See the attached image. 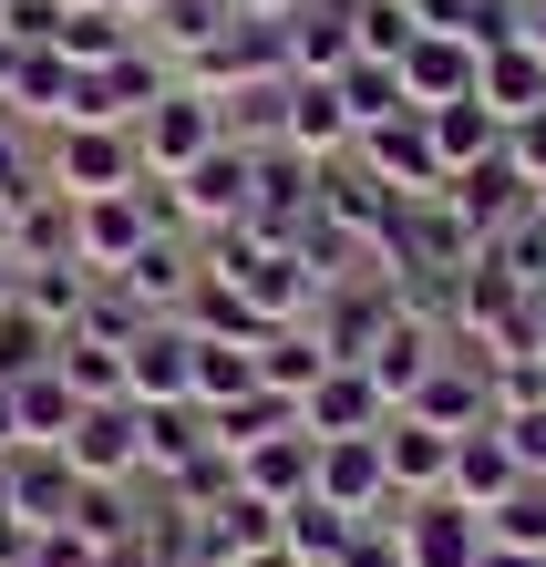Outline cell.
Returning <instances> with one entry per match:
<instances>
[{"instance_id":"cell-47","label":"cell","mask_w":546,"mask_h":567,"mask_svg":"<svg viewBox=\"0 0 546 567\" xmlns=\"http://www.w3.org/2000/svg\"><path fill=\"white\" fill-rule=\"evenodd\" d=\"M536 217H546V186H536Z\"/></svg>"},{"instance_id":"cell-16","label":"cell","mask_w":546,"mask_h":567,"mask_svg":"<svg viewBox=\"0 0 546 567\" xmlns=\"http://www.w3.org/2000/svg\"><path fill=\"white\" fill-rule=\"evenodd\" d=\"M474 83H485V52H474V42H454V31H413V52H402V93H413V114L464 104Z\"/></svg>"},{"instance_id":"cell-42","label":"cell","mask_w":546,"mask_h":567,"mask_svg":"<svg viewBox=\"0 0 546 567\" xmlns=\"http://www.w3.org/2000/svg\"><path fill=\"white\" fill-rule=\"evenodd\" d=\"M227 11H237V21H289L299 0H227Z\"/></svg>"},{"instance_id":"cell-18","label":"cell","mask_w":546,"mask_h":567,"mask_svg":"<svg viewBox=\"0 0 546 567\" xmlns=\"http://www.w3.org/2000/svg\"><path fill=\"white\" fill-rule=\"evenodd\" d=\"M83 475L62 464V444H21L11 454V526H73Z\"/></svg>"},{"instance_id":"cell-29","label":"cell","mask_w":546,"mask_h":567,"mask_svg":"<svg viewBox=\"0 0 546 567\" xmlns=\"http://www.w3.org/2000/svg\"><path fill=\"white\" fill-rule=\"evenodd\" d=\"M31 196H52V145H31V124L0 114V217H21Z\"/></svg>"},{"instance_id":"cell-1","label":"cell","mask_w":546,"mask_h":567,"mask_svg":"<svg viewBox=\"0 0 546 567\" xmlns=\"http://www.w3.org/2000/svg\"><path fill=\"white\" fill-rule=\"evenodd\" d=\"M176 186V227L186 238H217V227H248V207H258V145H217V155H196L186 176H165Z\"/></svg>"},{"instance_id":"cell-27","label":"cell","mask_w":546,"mask_h":567,"mask_svg":"<svg viewBox=\"0 0 546 567\" xmlns=\"http://www.w3.org/2000/svg\"><path fill=\"white\" fill-rule=\"evenodd\" d=\"M330 372V351H320V330L310 320H289V330H258V382L268 392H299L310 403V382Z\"/></svg>"},{"instance_id":"cell-9","label":"cell","mask_w":546,"mask_h":567,"mask_svg":"<svg viewBox=\"0 0 546 567\" xmlns=\"http://www.w3.org/2000/svg\"><path fill=\"white\" fill-rule=\"evenodd\" d=\"M320 495L340 516H382V506H413V495H392V464H382V433H340V444H320Z\"/></svg>"},{"instance_id":"cell-12","label":"cell","mask_w":546,"mask_h":567,"mask_svg":"<svg viewBox=\"0 0 546 567\" xmlns=\"http://www.w3.org/2000/svg\"><path fill=\"white\" fill-rule=\"evenodd\" d=\"M0 114H21V124H52V135H62V124L83 114V73H73V62H62L52 42H31V52L11 62V83H0Z\"/></svg>"},{"instance_id":"cell-2","label":"cell","mask_w":546,"mask_h":567,"mask_svg":"<svg viewBox=\"0 0 546 567\" xmlns=\"http://www.w3.org/2000/svg\"><path fill=\"white\" fill-rule=\"evenodd\" d=\"M145 186V155H134V124H62L52 135V196H124Z\"/></svg>"},{"instance_id":"cell-3","label":"cell","mask_w":546,"mask_h":567,"mask_svg":"<svg viewBox=\"0 0 546 567\" xmlns=\"http://www.w3.org/2000/svg\"><path fill=\"white\" fill-rule=\"evenodd\" d=\"M227 145V114L207 104V93H186V83H165L145 124H134V155H145V176H186L196 155H217Z\"/></svg>"},{"instance_id":"cell-40","label":"cell","mask_w":546,"mask_h":567,"mask_svg":"<svg viewBox=\"0 0 546 567\" xmlns=\"http://www.w3.org/2000/svg\"><path fill=\"white\" fill-rule=\"evenodd\" d=\"M505 165H516L526 186H546V114H526V124H505Z\"/></svg>"},{"instance_id":"cell-4","label":"cell","mask_w":546,"mask_h":567,"mask_svg":"<svg viewBox=\"0 0 546 567\" xmlns=\"http://www.w3.org/2000/svg\"><path fill=\"white\" fill-rule=\"evenodd\" d=\"M155 238H165V217L145 207V186H124V196H83V207H73V258H83L93 279H124Z\"/></svg>"},{"instance_id":"cell-31","label":"cell","mask_w":546,"mask_h":567,"mask_svg":"<svg viewBox=\"0 0 546 567\" xmlns=\"http://www.w3.org/2000/svg\"><path fill=\"white\" fill-rule=\"evenodd\" d=\"M207 547H217V567H237V557H258V547H279V506H258V495L237 485L227 506H207Z\"/></svg>"},{"instance_id":"cell-33","label":"cell","mask_w":546,"mask_h":567,"mask_svg":"<svg viewBox=\"0 0 546 567\" xmlns=\"http://www.w3.org/2000/svg\"><path fill=\"white\" fill-rule=\"evenodd\" d=\"M237 392H258V341H207L196 330V403H237Z\"/></svg>"},{"instance_id":"cell-30","label":"cell","mask_w":546,"mask_h":567,"mask_svg":"<svg viewBox=\"0 0 546 567\" xmlns=\"http://www.w3.org/2000/svg\"><path fill=\"white\" fill-rule=\"evenodd\" d=\"M237 11H227V0H155V11H145V52H207L217 42V31H227Z\"/></svg>"},{"instance_id":"cell-17","label":"cell","mask_w":546,"mask_h":567,"mask_svg":"<svg viewBox=\"0 0 546 567\" xmlns=\"http://www.w3.org/2000/svg\"><path fill=\"white\" fill-rule=\"evenodd\" d=\"M443 196H454V217H464V227H474V238H485V248H495L505 227H516V217L536 207V186H526V176H516V165H505V155H485V165H464V176L443 186Z\"/></svg>"},{"instance_id":"cell-25","label":"cell","mask_w":546,"mask_h":567,"mask_svg":"<svg viewBox=\"0 0 546 567\" xmlns=\"http://www.w3.org/2000/svg\"><path fill=\"white\" fill-rule=\"evenodd\" d=\"M485 114L495 124H526V114H546V62L526 52V42H505V52H485Z\"/></svg>"},{"instance_id":"cell-10","label":"cell","mask_w":546,"mask_h":567,"mask_svg":"<svg viewBox=\"0 0 546 567\" xmlns=\"http://www.w3.org/2000/svg\"><path fill=\"white\" fill-rule=\"evenodd\" d=\"M279 145L299 155V165H340L361 145V124H351V104H340V83H289L279 93Z\"/></svg>"},{"instance_id":"cell-41","label":"cell","mask_w":546,"mask_h":567,"mask_svg":"<svg viewBox=\"0 0 546 567\" xmlns=\"http://www.w3.org/2000/svg\"><path fill=\"white\" fill-rule=\"evenodd\" d=\"M516 42H526V52L546 62V0H526V21H516Z\"/></svg>"},{"instance_id":"cell-7","label":"cell","mask_w":546,"mask_h":567,"mask_svg":"<svg viewBox=\"0 0 546 567\" xmlns=\"http://www.w3.org/2000/svg\"><path fill=\"white\" fill-rule=\"evenodd\" d=\"M402 413H413V423H433V433H485V423H495V382H485V351H474V341H454V351L433 361V382H423V392H413Z\"/></svg>"},{"instance_id":"cell-14","label":"cell","mask_w":546,"mask_h":567,"mask_svg":"<svg viewBox=\"0 0 546 567\" xmlns=\"http://www.w3.org/2000/svg\"><path fill=\"white\" fill-rule=\"evenodd\" d=\"M124 392H134V403H196V330L155 320L145 341L124 351Z\"/></svg>"},{"instance_id":"cell-11","label":"cell","mask_w":546,"mask_h":567,"mask_svg":"<svg viewBox=\"0 0 546 567\" xmlns=\"http://www.w3.org/2000/svg\"><path fill=\"white\" fill-rule=\"evenodd\" d=\"M299 423H310V444H340V433H382L392 403H382V382H371L361 361H330L310 382V403H299Z\"/></svg>"},{"instance_id":"cell-46","label":"cell","mask_w":546,"mask_h":567,"mask_svg":"<svg viewBox=\"0 0 546 567\" xmlns=\"http://www.w3.org/2000/svg\"><path fill=\"white\" fill-rule=\"evenodd\" d=\"M62 11H114V0H62Z\"/></svg>"},{"instance_id":"cell-13","label":"cell","mask_w":546,"mask_h":567,"mask_svg":"<svg viewBox=\"0 0 546 567\" xmlns=\"http://www.w3.org/2000/svg\"><path fill=\"white\" fill-rule=\"evenodd\" d=\"M351 62H361L351 0H299V11H289V73L299 83H340Z\"/></svg>"},{"instance_id":"cell-6","label":"cell","mask_w":546,"mask_h":567,"mask_svg":"<svg viewBox=\"0 0 546 567\" xmlns=\"http://www.w3.org/2000/svg\"><path fill=\"white\" fill-rule=\"evenodd\" d=\"M371 526L402 537V567H485V516H464L454 495H423V506H382Z\"/></svg>"},{"instance_id":"cell-44","label":"cell","mask_w":546,"mask_h":567,"mask_svg":"<svg viewBox=\"0 0 546 567\" xmlns=\"http://www.w3.org/2000/svg\"><path fill=\"white\" fill-rule=\"evenodd\" d=\"M11 299H21V258L0 248V310H11Z\"/></svg>"},{"instance_id":"cell-26","label":"cell","mask_w":546,"mask_h":567,"mask_svg":"<svg viewBox=\"0 0 546 567\" xmlns=\"http://www.w3.org/2000/svg\"><path fill=\"white\" fill-rule=\"evenodd\" d=\"M0 248H11L21 269H52V258H73V196H31L21 217H0Z\"/></svg>"},{"instance_id":"cell-34","label":"cell","mask_w":546,"mask_h":567,"mask_svg":"<svg viewBox=\"0 0 546 567\" xmlns=\"http://www.w3.org/2000/svg\"><path fill=\"white\" fill-rule=\"evenodd\" d=\"M340 104H351V124H392V114H413V93H402V62H351V73H340Z\"/></svg>"},{"instance_id":"cell-37","label":"cell","mask_w":546,"mask_h":567,"mask_svg":"<svg viewBox=\"0 0 546 567\" xmlns=\"http://www.w3.org/2000/svg\"><path fill=\"white\" fill-rule=\"evenodd\" d=\"M52 361H62V382H73L83 403H134V392H124V351H104V341H62Z\"/></svg>"},{"instance_id":"cell-28","label":"cell","mask_w":546,"mask_h":567,"mask_svg":"<svg viewBox=\"0 0 546 567\" xmlns=\"http://www.w3.org/2000/svg\"><path fill=\"white\" fill-rule=\"evenodd\" d=\"M145 31H134L124 11H62V31H52V52L73 62V73H104V62H124Z\"/></svg>"},{"instance_id":"cell-36","label":"cell","mask_w":546,"mask_h":567,"mask_svg":"<svg viewBox=\"0 0 546 567\" xmlns=\"http://www.w3.org/2000/svg\"><path fill=\"white\" fill-rule=\"evenodd\" d=\"M351 31H361V62H402L413 52V0H351Z\"/></svg>"},{"instance_id":"cell-23","label":"cell","mask_w":546,"mask_h":567,"mask_svg":"<svg viewBox=\"0 0 546 567\" xmlns=\"http://www.w3.org/2000/svg\"><path fill=\"white\" fill-rule=\"evenodd\" d=\"M351 537H361V516H340L320 485L299 495V506H279V547H289L299 567H340V557H351Z\"/></svg>"},{"instance_id":"cell-5","label":"cell","mask_w":546,"mask_h":567,"mask_svg":"<svg viewBox=\"0 0 546 567\" xmlns=\"http://www.w3.org/2000/svg\"><path fill=\"white\" fill-rule=\"evenodd\" d=\"M62 464L83 485H145V413L134 403H83L62 433Z\"/></svg>"},{"instance_id":"cell-43","label":"cell","mask_w":546,"mask_h":567,"mask_svg":"<svg viewBox=\"0 0 546 567\" xmlns=\"http://www.w3.org/2000/svg\"><path fill=\"white\" fill-rule=\"evenodd\" d=\"M485 567H546V557H536V547H495V537H485Z\"/></svg>"},{"instance_id":"cell-38","label":"cell","mask_w":546,"mask_h":567,"mask_svg":"<svg viewBox=\"0 0 546 567\" xmlns=\"http://www.w3.org/2000/svg\"><path fill=\"white\" fill-rule=\"evenodd\" d=\"M485 537H495V547H536V557H546V475H526L516 495H505V506L485 516Z\"/></svg>"},{"instance_id":"cell-22","label":"cell","mask_w":546,"mask_h":567,"mask_svg":"<svg viewBox=\"0 0 546 567\" xmlns=\"http://www.w3.org/2000/svg\"><path fill=\"white\" fill-rule=\"evenodd\" d=\"M207 433H217V444L227 454H258V444H279V433H310V423H299V392H237V403H217L207 413Z\"/></svg>"},{"instance_id":"cell-39","label":"cell","mask_w":546,"mask_h":567,"mask_svg":"<svg viewBox=\"0 0 546 567\" xmlns=\"http://www.w3.org/2000/svg\"><path fill=\"white\" fill-rule=\"evenodd\" d=\"M495 433L516 444V464H526V475H546V403H526V413H495Z\"/></svg>"},{"instance_id":"cell-20","label":"cell","mask_w":546,"mask_h":567,"mask_svg":"<svg viewBox=\"0 0 546 567\" xmlns=\"http://www.w3.org/2000/svg\"><path fill=\"white\" fill-rule=\"evenodd\" d=\"M0 403H11V444H62L83 413V392L62 382V361H42L31 382H0Z\"/></svg>"},{"instance_id":"cell-19","label":"cell","mask_w":546,"mask_h":567,"mask_svg":"<svg viewBox=\"0 0 546 567\" xmlns=\"http://www.w3.org/2000/svg\"><path fill=\"white\" fill-rule=\"evenodd\" d=\"M382 464H392V495H443V475H454V433H433V423H413V413H392L382 423Z\"/></svg>"},{"instance_id":"cell-21","label":"cell","mask_w":546,"mask_h":567,"mask_svg":"<svg viewBox=\"0 0 546 567\" xmlns=\"http://www.w3.org/2000/svg\"><path fill=\"white\" fill-rule=\"evenodd\" d=\"M237 485H248L258 506H299V495L320 485V444H310V433H279V444L237 454Z\"/></svg>"},{"instance_id":"cell-35","label":"cell","mask_w":546,"mask_h":567,"mask_svg":"<svg viewBox=\"0 0 546 567\" xmlns=\"http://www.w3.org/2000/svg\"><path fill=\"white\" fill-rule=\"evenodd\" d=\"M52 351H62V330H52V320H31L21 299H11V310H0V382H31Z\"/></svg>"},{"instance_id":"cell-8","label":"cell","mask_w":546,"mask_h":567,"mask_svg":"<svg viewBox=\"0 0 546 567\" xmlns=\"http://www.w3.org/2000/svg\"><path fill=\"white\" fill-rule=\"evenodd\" d=\"M351 165H371L392 196H443L454 176H443V155H433V124L423 114H392V124H361V145H351Z\"/></svg>"},{"instance_id":"cell-24","label":"cell","mask_w":546,"mask_h":567,"mask_svg":"<svg viewBox=\"0 0 546 567\" xmlns=\"http://www.w3.org/2000/svg\"><path fill=\"white\" fill-rule=\"evenodd\" d=\"M423 124H433V155H443V176H464V165L505 155V124L485 114V93H464V104H433Z\"/></svg>"},{"instance_id":"cell-45","label":"cell","mask_w":546,"mask_h":567,"mask_svg":"<svg viewBox=\"0 0 546 567\" xmlns=\"http://www.w3.org/2000/svg\"><path fill=\"white\" fill-rule=\"evenodd\" d=\"M114 11H124V21H134V31H145V11H155V0H114Z\"/></svg>"},{"instance_id":"cell-32","label":"cell","mask_w":546,"mask_h":567,"mask_svg":"<svg viewBox=\"0 0 546 567\" xmlns=\"http://www.w3.org/2000/svg\"><path fill=\"white\" fill-rule=\"evenodd\" d=\"M83 299H93V269H83V258H52V269H21V310H31V320L73 330V320H83Z\"/></svg>"},{"instance_id":"cell-15","label":"cell","mask_w":546,"mask_h":567,"mask_svg":"<svg viewBox=\"0 0 546 567\" xmlns=\"http://www.w3.org/2000/svg\"><path fill=\"white\" fill-rule=\"evenodd\" d=\"M526 485V464H516V444L485 423V433H454V475H443V495H454L464 516H495L505 495Z\"/></svg>"}]
</instances>
